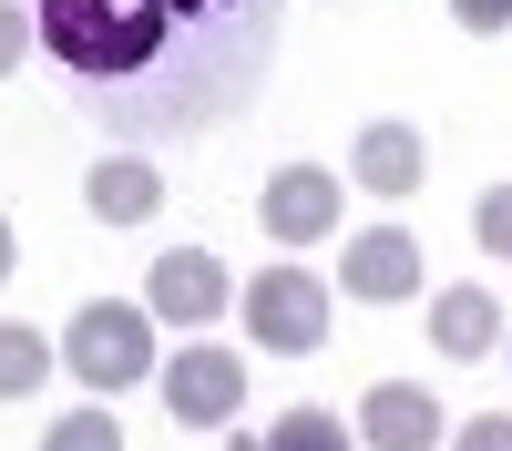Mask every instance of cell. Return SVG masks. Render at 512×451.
<instances>
[{
  "instance_id": "1",
  "label": "cell",
  "mask_w": 512,
  "mask_h": 451,
  "mask_svg": "<svg viewBox=\"0 0 512 451\" xmlns=\"http://www.w3.org/2000/svg\"><path fill=\"white\" fill-rule=\"evenodd\" d=\"M31 31L113 144H175L267 93L287 0H31Z\"/></svg>"
},
{
  "instance_id": "2",
  "label": "cell",
  "mask_w": 512,
  "mask_h": 451,
  "mask_svg": "<svg viewBox=\"0 0 512 451\" xmlns=\"http://www.w3.org/2000/svg\"><path fill=\"white\" fill-rule=\"evenodd\" d=\"M62 369L82 390H144L154 380V308H123V298H93V308H72L62 328Z\"/></svg>"
},
{
  "instance_id": "3",
  "label": "cell",
  "mask_w": 512,
  "mask_h": 451,
  "mask_svg": "<svg viewBox=\"0 0 512 451\" xmlns=\"http://www.w3.org/2000/svg\"><path fill=\"white\" fill-rule=\"evenodd\" d=\"M236 318H246V339L267 359H308L328 339V277L318 267H256L236 287Z\"/></svg>"
},
{
  "instance_id": "4",
  "label": "cell",
  "mask_w": 512,
  "mask_h": 451,
  "mask_svg": "<svg viewBox=\"0 0 512 451\" xmlns=\"http://www.w3.org/2000/svg\"><path fill=\"white\" fill-rule=\"evenodd\" d=\"M144 308H154L164 328H205V318L236 308V277H226L216 246H164L154 277H144Z\"/></svg>"
},
{
  "instance_id": "5",
  "label": "cell",
  "mask_w": 512,
  "mask_h": 451,
  "mask_svg": "<svg viewBox=\"0 0 512 451\" xmlns=\"http://www.w3.org/2000/svg\"><path fill=\"white\" fill-rule=\"evenodd\" d=\"M338 287H349V298H369V308H410L420 287H431V257H420L410 226H359L349 257H338Z\"/></svg>"
},
{
  "instance_id": "6",
  "label": "cell",
  "mask_w": 512,
  "mask_h": 451,
  "mask_svg": "<svg viewBox=\"0 0 512 451\" xmlns=\"http://www.w3.org/2000/svg\"><path fill=\"white\" fill-rule=\"evenodd\" d=\"M164 410H175L185 431H226L246 410V359L236 349H205V339L175 349V359H164Z\"/></svg>"
},
{
  "instance_id": "7",
  "label": "cell",
  "mask_w": 512,
  "mask_h": 451,
  "mask_svg": "<svg viewBox=\"0 0 512 451\" xmlns=\"http://www.w3.org/2000/svg\"><path fill=\"white\" fill-rule=\"evenodd\" d=\"M338 216H349V195H338L328 164H277L267 195H256V226L277 246H318V236H338Z\"/></svg>"
},
{
  "instance_id": "8",
  "label": "cell",
  "mask_w": 512,
  "mask_h": 451,
  "mask_svg": "<svg viewBox=\"0 0 512 451\" xmlns=\"http://www.w3.org/2000/svg\"><path fill=\"white\" fill-rule=\"evenodd\" d=\"M431 441H451L441 390H410V380L359 390V451H431Z\"/></svg>"
},
{
  "instance_id": "9",
  "label": "cell",
  "mask_w": 512,
  "mask_h": 451,
  "mask_svg": "<svg viewBox=\"0 0 512 451\" xmlns=\"http://www.w3.org/2000/svg\"><path fill=\"white\" fill-rule=\"evenodd\" d=\"M349 175L369 185V195H420L431 185V144H420V123H400V113H379V123H359V144H349Z\"/></svg>"
},
{
  "instance_id": "10",
  "label": "cell",
  "mask_w": 512,
  "mask_h": 451,
  "mask_svg": "<svg viewBox=\"0 0 512 451\" xmlns=\"http://www.w3.org/2000/svg\"><path fill=\"white\" fill-rule=\"evenodd\" d=\"M82 205H93L103 226H154V216H164V175H154V154H103L93 175H82Z\"/></svg>"
},
{
  "instance_id": "11",
  "label": "cell",
  "mask_w": 512,
  "mask_h": 451,
  "mask_svg": "<svg viewBox=\"0 0 512 451\" xmlns=\"http://www.w3.org/2000/svg\"><path fill=\"white\" fill-rule=\"evenodd\" d=\"M431 349H441L451 369L502 349V308H492V287H441V298H431Z\"/></svg>"
},
{
  "instance_id": "12",
  "label": "cell",
  "mask_w": 512,
  "mask_h": 451,
  "mask_svg": "<svg viewBox=\"0 0 512 451\" xmlns=\"http://www.w3.org/2000/svg\"><path fill=\"white\" fill-rule=\"evenodd\" d=\"M52 359H62V349L41 339L31 318H0V400H31L41 380H52Z\"/></svg>"
},
{
  "instance_id": "13",
  "label": "cell",
  "mask_w": 512,
  "mask_h": 451,
  "mask_svg": "<svg viewBox=\"0 0 512 451\" xmlns=\"http://www.w3.org/2000/svg\"><path fill=\"white\" fill-rule=\"evenodd\" d=\"M256 451H349V421L338 410H287V421H267Z\"/></svg>"
},
{
  "instance_id": "14",
  "label": "cell",
  "mask_w": 512,
  "mask_h": 451,
  "mask_svg": "<svg viewBox=\"0 0 512 451\" xmlns=\"http://www.w3.org/2000/svg\"><path fill=\"white\" fill-rule=\"evenodd\" d=\"M41 451H123V421L103 400H82V410H62V421L41 431Z\"/></svg>"
},
{
  "instance_id": "15",
  "label": "cell",
  "mask_w": 512,
  "mask_h": 451,
  "mask_svg": "<svg viewBox=\"0 0 512 451\" xmlns=\"http://www.w3.org/2000/svg\"><path fill=\"white\" fill-rule=\"evenodd\" d=\"M472 236H482V257H512V185H492L472 205Z\"/></svg>"
},
{
  "instance_id": "16",
  "label": "cell",
  "mask_w": 512,
  "mask_h": 451,
  "mask_svg": "<svg viewBox=\"0 0 512 451\" xmlns=\"http://www.w3.org/2000/svg\"><path fill=\"white\" fill-rule=\"evenodd\" d=\"M21 52H41V31H31V11H21V0H0V82L21 72Z\"/></svg>"
},
{
  "instance_id": "17",
  "label": "cell",
  "mask_w": 512,
  "mask_h": 451,
  "mask_svg": "<svg viewBox=\"0 0 512 451\" xmlns=\"http://www.w3.org/2000/svg\"><path fill=\"white\" fill-rule=\"evenodd\" d=\"M451 451H512V410H472V421L451 431Z\"/></svg>"
},
{
  "instance_id": "18",
  "label": "cell",
  "mask_w": 512,
  "mask_h": 451,
  "mask_svg": "<svg viewBox=\"0 0 512 451\" xmlns=\"http://www.w3.org/2000/svg\"><path fill=\"white\" fill-rule=\"evenodd\" d=\"M451 21L472 41H492V31H512V0H451Z\"/></svg>"
},
{
  "instance_id": "19",
  "label": "cell",
  "mask_w": 512,
  "mask_h": 451,
  "mask_svg": "<svg viewBox=\"0 0 512 451\" xmlns=\"http://www.w3.org/2000/svg\"><path fill=\"white\" fill-rule=\"evenodd\" d=\"M11 257H21V236H11V216H0V287H11Z\"/></svg>"
}]
</instances>
